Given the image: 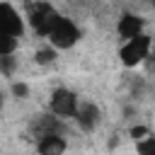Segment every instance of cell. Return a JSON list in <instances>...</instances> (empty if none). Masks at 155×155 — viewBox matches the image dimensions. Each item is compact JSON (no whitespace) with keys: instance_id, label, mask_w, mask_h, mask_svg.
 I'll list each match as a JSON object with an SVG mask.
<instances>
[{"instance_id":"cell-1","label":"cell","mask_w":155,"mask_h":155,"mask_svg":"<svg viewBox=\"0 0 155 155\" xmlns=\"http://www.w3.org/2000/svg\"><path fill=\"white\" fill-rule=\"evenodd\" d=\"M150 48H153V39L143 31L138 36H131L121 44L119 48V61L124 68H136L140 63H145L150 58Z\"/></svg>"},{"instance_id":"cell-2","label":"cell","mask_w":155,"mask_h":155,"mask_svg":"<svg viewBox=\"0 0 155 155\" xmlns=\"http://www.w3.org/2000/svg\"><path fill=\"white\" fill-rule=\"evenodd\" d=\"M46 39H48V44L56 46L58 51H68V48H73V46L78 44V39H80V29H78V24H75L70 17H65V15H56V19H53V24H51Z\"/></svg>"},{"instance_id":"cell-3","label":"cell","mask_w":155,"mask_h":155,"mask_svg":"<svg viewBox=\"0 0 155 155\" xmlns=\"http://www.w3.org/2000/svg\"><path fill=\"white\" fill-rule=\"evenodd\" d=\"M56 15H58V12H56L48 2L39 0V2H31V5H29L27 22H29V27L34 29V34H39V36H48V29H51Z\"/></svg>"},{"instance_id":"cell-4","label":"cell","mask_w":155,"mask_h":155,"mask_svg":"<svg viewBox=\"0 0 155 155\" xmlns=\"http://www.w3.org/2000/svg\"><path fill=\"white\" fill-rule=\"evenodd\" d=\"M48 111H53L63 121L73 119L75 111H78V94L73 90H68V87H56L51 92V97H48Z\"/></svg>"},{"instance_id":"cell-5","label":"cell","mask_w":155,"mask_h":155,"mask_svg":"<svg viewBox=\"0 0 155 155\" xmlns=\"http://www.w3.org/2000/svg\"><path fill=\"white\" fill-rule=\"evenodd\" d=\"M73 119L78 121V126H80L85 133H92V131L99 126L102 109H99L94 102H78V111H75Z\"/></svg>"},{"instance_id":"cell-6","label":"cell","mask_w":155,"mask_h":155,"mask_svg":"<svg viewBox=\"0 0 155 155\" xmlns=\"http://www.w3.org/2000/svg\"><path fill=\"white\" fill-rule=\"evenodd\" d=\"M0 31H7V34H15L22 39L24 34V19L22 15L10 5V2H0Z\"/></svg>"},{"instance_id":"cell-7","label":"cell","mask_w":155,"mask_h":155,"mask_svg":"<svg viewBox=\"0 0 155 155\" xmlns=\"http://www.w3.org/2000/svg\"><path fill=\"white\" fill-rule=\"evenodd\" d=\"M143 27H145V19L138 17V15H133V12H124V15L116 19V34H119L124 41L131 39V36L143 34Z\"/></svg>"},{"instance_id":"cell-8","label":"cell","mask_w":155,"mask_h":155,"mask_svg":"<svg viewBox=\"0 0 155 155\" xmlns=\"http://www.w3.org/2000/svg\"><path fill=\"white\" fill-rule=\"evenodd\" d=\"M65 148H68V143H65V136L63 133H44L36 140V150L41 155H58Z\"/></svg>"},{"instance_id":"cell-9","label":"cell","mask_w":155,"mask_h":155,"mask_svg":"<svg viewBox=\"0 0 155 155\" xmlns=\"http://www.w3.org/2000/svg\"><path fill=\"white\" fill-rule=\"evenodd\" d=\"M56 58H58V48L51 46V44H48L46 48H39V51L34 53V61H36L39 65H51Z\"/></svg>"},{"instance_id":"cell-10","label":"cell","mask_w":155,"mask_h":155,"mask_svg":"<svg viewBox=\"0 0 155 155\" xmlns=\"http://www.w3.org/2000/svg\"><path fill=\"white\" fill-rule=\"evenodd\" d=\"M15 70H17V58H15V53H0V75L12 78Z\"/></svg>"},{"instance_id":"cell-11","label":"cell","mask_w":155,"mask_h":155,"mask_svg":"<svg viewBox=\"0 0 155 155\" xmlns=\"http://www.w3.org/2000/svg\"><path fill=\"white\" fill-rule=\"evenodd\" d=\"M17 46H19V36L7 34V31H0V53H15Z\"/></svg>"},{"instance_id":"cell-12","label":"cell","mask_w":155,"mask_h":155,"mask_svg":"<svg viewBox=\"0 0 155 155\" xmlns=\"http://www.w3.org/2000/svg\"><path fill=\"white\" fill-rule=\"evenodd\" d=\"M136 153H140V155H155V136L148 133L145 138L136 140Z\"/></svg>"},{"instance_id":"cell-13","label":"cell","mask_w":155,"mask_h":155,"mask_svg":"<svg viewBox=\"0 0 155 155\" xmlns=\"http://www.w3.org/2000/svg\"><path fill=\"white\" fill-rule=\"evenodd\" d=\"M10 92H12V97H17V99H27V97H29V85L22 82V80H15V82L10 85Z\"/></svg>"},{"instance_id":"cell-14","label":"cell","mask_w":155,"mask_h":155,"mask_svg":"<svg viewBox=\"0 0 155 155\" xmlns=\"http://www.w3.org/2000/svg\"><path fill=\"white\" fill-rule=\"evenodd\" d=\"M150 131H148V126H143V124H138V126H131L128 128V136L133 138V140H140V138H145Z\"/></svg>"},{"instance_id":"cell-15","label":"cell","mask_w":155,"mask_h":155,"mask_svg":"<svg viewBox=\"0 0 155 155\" xmlns=\"http://www.w3.org/2000/svg\"><path fill=\"white\" fill-rule=\"evenodd\" d=\"M2 107H5V94H2V90H0V111H2Z\"/></svg>"},{"instance_id":"cell-16","label":"cell","mask_w":155,"mask_h":155,"mask_svg":"<svg viewBox=\"0 0 155 155\" xmlns=\"http://www.w3.org/2000/svg\"><path fill=\"white\" fill-rule=\"evenodd\" d=\"M150 5H153V7H155V0H150Z\"/></svg>"}]
</instances>
